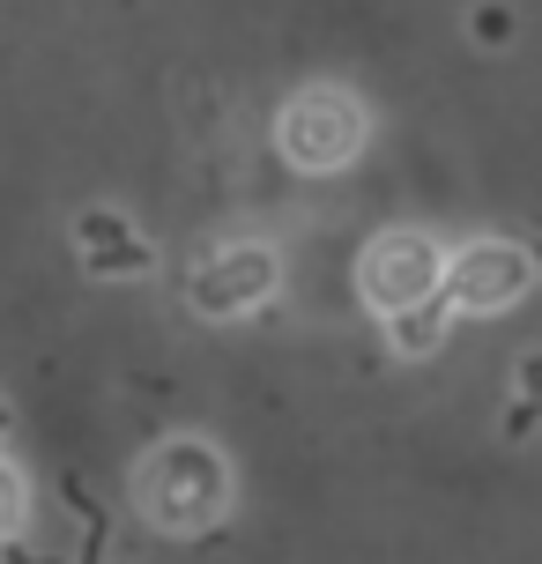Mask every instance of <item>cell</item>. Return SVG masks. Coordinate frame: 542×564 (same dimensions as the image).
Wrapping results in <instances>:
<instances>
[{
	"instance_id": "cell-1",
	"label": "cell",
	"mask_w": 542,
	"mask_h": 564,
	"mask_svg": "<svg viewBox=\"0 0 542 564\" xmlns=\"http://www.w3.org/2000/svg\"><path fill=\"white\" fill-rule=\"evenodd\" d=\"M134 512H142L156 535L172 542H194V535H216L230 520V460L208 438L178 431V438H156V446L134 460Z\"/></svg>"
},
{
	"instance_id": "cell-2",
	"label": "cell",
	"mask_w": 542,
	"mask_h": 564,
	"mask_svg": "<svg viewBox=\"0 0 542 564\" xmlns=\"http://www.w3.org/2000/svg\"><path fill=\"white\" fill-rule=\"evenodd\" d=\"M365 141H371V105L343 83H305L297 97H283V112H275V149H283V164L305 171V178L349 171L365 156Z\"/></svg>"
},
{
	"instance_id": "cell-3",
	"label": "cell",
	"mask_w": 542,
	"mask_h": 564,
	"mask_svg": "<svg viewBox=\"0 0 542 564\" xmlns=\"http://www.w3.org/2000/svg\"><path fill=\"white\" fill-rule=\"evenodd\" d=\"M446 260L454 253H446L431 230L394 224L357 253V297H365L379 319H387V312H409V305H424V297L446 290Z\"/></svg>"
},
{
	"instance_id": "cell-4",
	"label": "cell",
	"mask_w": 542,
	"mask_h": 564,
	"mask_svg": "<svg viewBox=\"0 0 542 564\" xmlns=\"http://www.w3.org/2000/svg\"><path fill=\"white\" fill-rule=\"evenodd\" d=\"M275 290H283V260L260 238H224L186 268V305L200 319H253Z\"/></svg>"
},
{
	"instance_id": "cell-5",
	"label": "cell",
	"mask_w": 542,
	"mask_h": 564,
	"mask_svg": "<svg viewBox=\"0 0 542 564\" xmlns=\"http://www.w3.org/2000/svg\"><path fill=\"white\" fill-rule=\"evenodd\" d=\"M528 290H535V253L513 246V238H468L446 260V297H454L460 319H498Z\"/></svg>"
},
{
	"instance_id": "cell-6",
	"label": "cell",
	"mask_w": 542,
	"mask_h": 564,
	"mask_svg": "<svg viewBox=\"0 0 542 564\" xmlns=\"http://www.w3.org/2000/svg\"><path fill=\"white\" fill-rule=\"evenodd\" d=\"M75 253H83V275H97V282H134L156 268V246L119 208H83L75 216Z\"/></svg>"
},
{
	"instance_id": "cell-7",
	"label": "cell",
	"mask_w": 542,
	"mask_h": 564,
	"mask_svg": "<svg viewBox=\"0 0 542 564\" xmlns=\"http://www.w3.org/2000/svg\"><path fill=\"white\" fill-rule=\"evenodd\" d=\"M454 319H460V312H454V297L438 290V297H424V305H409V312H387L379 327H387V349L416 365V357H438V349H446Z\"/></svg>"
},
{
	"instance_id": "cell-8",
	"label": "cell",
	"mask_w": 542,
	"mask_h": 564,
	"mask_svg": "<svg viewBox=\"0 0 542 564\" xmlns=\"http://www.w3.org/2000/svg\"><path fill=\"white\" fill-rule=\"evenodd\" d=\"M23 520H30V476L0 453V550L23 535Z\"/></svg>"
},
{
	"instance_id": "cell-9",
	"label": "cell",
	"mask_w": 542,
	"mask_h": 564,
	"mask_svg": "<svg viewBox=\"0 0 542 564\" xmlns=\"http://www.w3.org/2000/svg\"><path fill=\"white\" fill-rule=\"evenodd\" d=\"M520 401H528V409L513 416V431H528V423L542 416V357H528V365H520Z\"/></svg>"
},
{
	"instance_id": "cell-10",
	"label": "cell",
	"mask_w": 542,
	"mask_h": 564,
	"mask_svg": "<svg viewBox=\"0 0 542 564\" xmlns=\"http://www.w3.org/2000/svg\"><path fill=\"white\" fill-rule=\"evenodd\" d=\"M8 423H15V416H8V401H0V446H8Z\"/></svg>"
}]
</instances>
